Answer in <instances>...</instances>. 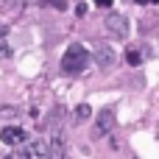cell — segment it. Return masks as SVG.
<instances>
[{
    "label": "cell",
    "instance_id": "1",
    "mask_svg": "<svg viewBox=\"0 0 159 159\" xmlns=\"http://www.w3.org/2000/svg\"><path fill=\"white\" fill-rule=\"evenodd\" d=\"M87 61H89L87 48H84V45H70L67 53L61 56V70H64L67 75H78V73L87 67Z\"/></svg>",
    "mask_w": 159,
    "mask_h": 159
},
{
    "label": "cell",
    "instance_id": "2",
    "mask_svg": "<svg viewBox=\"0 0 159 159\" xmlns=\"http://www.w3.org/2000/svg\"><path fill=\"white\" fill-rule=\"evenodd\" d=\"M112 129H115V109H112V106H106V109H101V112H98V120H95L92 137H95V140H101V137H106Z\"/></svg>",
    "mask_w": 159,
    "mask_h": 159
},
{
    "label": "cell",
    "instance_id": "3",
    "mask_svg": "<svg viewBox=\"0 0 159 159\" xmlns=\"http://www.w3.org/2000/svg\"><path fill=\"white\" fill-rule=\"evenodd\" d=\"M95 61H98V67H101V70H112V67H115V61H117V56H115V50H112L106 42H101V45L95 48Z\"/></svg>",
    "mask_w": 159,
    "mask_h": 159
},
{
    "label": "cell",
    "instance_id": "4",
    "mask_svg": "<svg viewBox=\"0 0 159 159\" xmlns=\"http://www.w3.org/2000/svg\"><path fill=\"white\" fill-rule=\"evenodd\" d=\"M50 157H64V148H67V137H64V129L61 126H53V134H50Z\"/></svg>",
    "mask_w": 159,
    "mask_h": 159
},
{
    "label": "cell",
    "instance_id": "5",
    "mask_svg": "<svg viewBox=\"0 0 159 159\" xmlns=\"http://www.w3.org/2000/svg\"><path fill=\"white\" fill-rule=\"evenodd\" d=\"M0 140L11 148V145H20V143H25L28 140V134L22 131V129H17V126H6L3 131H0Z\"/></svg>",
    "mask_w": 159,
    "mask_h": 159
},
{
    "label": "cell",
    "instance_id": "6",
    "mask_svg": "<svg viewBox=\"0 0 159 159\" xmlns=\"http://www.w3.org/2000/svg\"><path fill=\"white\" fill-rule=\"evenodd\" d=\"M106 28L117 36H126L129 34V20L123 14H106Z\"/></svg>",
    "mask_w": 159,
    "mask_h": 159
},
{
    "label": "cell",
    "instance_id": "7",
    "mask_svg": "<svg viewBox=\"0 0 159 159\" xmlns=\"http://www.w3.org/2000/svg\"><path fill=\"white\" fill-rule=\"evenodd\" d=\"M25 151H28V157H34V159H48L50 157V148H48V143H42V140H34L31 148H25Z\"/></svg>",
    "mask_w": 159,
    "mask_h": 159
},
{
    "label": "cell",
    "instance_id": "8",
    "mask_svg": "<svg viewBox=\"0 0 159 159\" xmlns=\"http://www.w3.org/2000/svg\"><path fill=\"white\" fill-rule=\"evenodd\" d=\"M126 61H129L131 67H140V64H143V56H140V50H134V48H131V50L126 53Z\"/></svg>",
    "mask_w": 159,
    "mask_h": 159
},
{
    "label": "cell",
    "instance_id": "9",
    "mask_svg": "<svg viewBox=\"0 0 159 159\" xmlns=\"http://www.w3.org/2000/svg\"><path fill=\"white\" fill-rule=\"evenodd\" d=\"M75 117H78V120H89V117H92V109H89L87 103H81V106L75 109Z\"/></svg>",
    "mask_w": 159,
    "mask_h": 159
},
{
    "label": "cell",
    "instance_id": "10",
    "mask_svg": "<svg viewBox=\"0 0 159 159\" xmlns=\"http://www.w3.org/2000/svg\"><path fill=\"white\" fill-rule=\"evenodd\" d=\"M3 6H6V11H20V6H22V0H3Z\"/></svg>",
    "mask_w": 159,
    "mask_h": 159
},
{
    "label": "cell",
    "instance_id": "11",
    "mask_svg": "<svg viewBox=\"0 0 159 159\" xmlns=\"http://www.w3.org/2000/svg\"><path fill=\"white\" fill-rule=\"evenodd\" d=\"M0 117H8V120H11V117H17V109H14V106H3V109H0Z\"/></svg>",
    "mask_w": 159,
    "mask_h": 159
},
{
    "label": "cell",
    "instance_id": "12",
    "mask_svg": "<svg viewBox=\"0 0 159 159\" xmlns=\"http://www.w3.org/2000/svg\"><path fill=\"white\" fill-rule=\"evenodd\" d=\"M8 56H11V48H8V45H3V42H0V59H8Z\"/></svg>",
    "mask_w": 159,
    "mask_h": 159
},
{
    "label": "cell",
    "instance_id": "13",
    "mask_svg": "<svg viewBox=\"0 0 159 159\" xmlns=\"http://www.w3.org/2000/svg\"><path fill=\"white\" fill-rule=\"evenodd\" d=\"M50 6H56L59 11H64V8H67V0H50Z\"/></svg>",
    "mask_w": 159,
    "mask_h": 159
},
{
    "label": "cell",
    "instance_id": "14",
    "mask_svg": "<svg viewBox=\"0 0 159 159\" xmlns=\"http://www.w3.org/2000/svg\"><path fill=\"white\" fill-rule=\"evenodd\" d=\"M84 14H87V6H84V3H81V6H75V17H84Z\"/></svg>",
    "mask_w": 159,
    "mask_h": 159
},
{
    "label": "cell",
    "instance_id": "15",
    "mask_svg": "<svg viewBox=\"0 0 159 159\" xmlns=\"http://www.w3.org/2000/svg\"><path fill=\"white\" fill-rule=\"evenodd\" d=\"M95 3H98L101 8H109V6H112V0H95Z\"/></svg>",
    "mask_w": 159,
    "mask_h": 159
},
{
    "label": "cell",
    "instance_id": "16",
    "mask_svg": "<svg viewBox=\"0 0 159 159\" xmlns=\"http://www.w3.org/2000/svg\"><path fill=\"white\" fill-rule=\"evenodd\" d=\"M3 36H6V25L0 22V39H3Z\"/></svg>",
    "mask_w": 159,
    "mask_h": 159
},
{
    "label": "cell",
    "instance_id": "17",
    "mask_svg": "<svg viewBox=\"0 0 159 159\" xmlns=\"http://www.w3.org/2000/svg\"><path fill=\"white\" fill-rule=\"evenodd\" d=\"M137 3H143V6H145V3H148V0H137Z\"/></svg>",
    "mask_w": 159,
    "mask_h": 159
},
{
    "label": "cell",
    "instance_id": "18",
    "mask_svg": "<svg viewBox=\"0 0 159 159\" xmlns=\"http://www.w3.org/2000/svg\"><path fill=\"white\" fill-rule=\"evenodd\" d=\"M154 3H159V0H154Z\"/></svg>",
    "mask_w": 159,
    "mask_h": 159
}]
</instances>
